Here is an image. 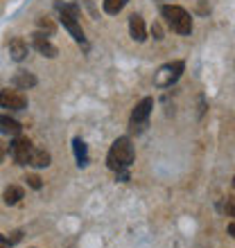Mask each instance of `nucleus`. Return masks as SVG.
I'll list each match as a JSON object with an SVG mask.
<instances>
[{
  "instance_id": "nucleus-1",
  "label": "nucleus",
  "mask_w": 235,
  "mask_h": 248,
  "mask_svg": "<svg viewBox=\"0 0 235 248\" xmlns=\"http://www.w3.org/2000/svg\"><path fill=\"white\" fill-rule=\"evenodd\" d=\"M134 144H131L129 138H118L116 142L111 144V151H109V156H106V163L111 170H116L118 174L122 170H127L131 163H134Z\"/></svg>"
},
{
  "instance_id": "nucleus-2",
  "label": "nucleus",
  "mask_w": 235,
  "mask_h": 248,
  "mask_svg": "<svg viewBox=\"0 0 235 248\" xmlns=\"http://www.w3.org/2000/svg\"><path fill=\"white\" fill-rule=\"evenodd\" d=\"M161 14H163L165 23L174 30L176 34H183V36H188L192 32V18H190V14L183 9V7H176V5H165L161 7Z\"/></svg>"
},
{
  "instance_id": "nucleus-3",
  "label": "nucleus",
  "mask_w": 235,
  "mask_h": 248,
  "mask_svg": "<svg viewBox=\"0 0 235 248\" xmlns=\"http://www.w3.org/2000/svg\"><path fill=\"white\" fill-rule=\"evenodd\" d=\"M183 68H185V63H183V61H172V63L161 65V68H158V72H156V77H154V84H156L158 88H170L176 79L181 77Z\"/></svg>"
},
{
  "instance_id": "nucleus-4",
  "label": "nucleus",
  "mask_w": 235,
  "mask_h": 248,
  "mask_svg": "<svg viewBox=\"0 0 235 248\" xmlns=\"http://www.w3.org/2000/svg\"><path fill=\"white\" fill-rule=\"evenodd\" d=\"M59 12H61V23L68 32L72 34V39L77 41V43H84L86 36H84V30L82 25L77 23V7H66V5H57Z\"/></svg>"
},
{
  "instance_id": "nucleus-5",
  "label": "nucleus",
  "mask_w": 235,
  "mask_h": 248,
  "mask_svg": "<svg viewBox=\"0 0 235 248\" xmlns=\"http://www.w3.org/2000/svg\"><path fill=\"white\" fill-rule=\"evenodd\" d=\"M9 154H12V158H14V163L16 165H27L30 154H32V142H30V138L16 136V140L9 144Z\"/></svg>"
},
{
  "instance_id": "nucleus-6",
  "label": "nucleus",
  "mask_w": 235,
  "mask_h": 248,
  "mask_svg": "<svg viewBox=\"0 0 235 248\" xmlns=\"http://www.w3.org/2000/svg\"><path fill=\"white\" fill-rule=\"evenodd\" d=\"M0 106L9 111H23L27 106V97L18 91H0Z\"/></svg>"
},
{
  "instance_id": "nucleus-7",
  "label": "nucleus",
  "mask_w": 235,
  "mask_h": 248,
  "mask_svg": "<svg viewBox=\"0 0 235 248\" xmlns=\"http://www.w3.org/2000/svg\"><path fill=\"white\" fill-rule=\"evenodd\" d=\"M151 108H154V99H151V97H145V99H140V102H138L136 108L131 111V124H134V129L147 122Z\"/></svg>"
},
{
  "instance_id": "nucleus-8",
  "label": "nucleus",
  "mask_w": 235,
  "mask_h": 248,
  "mask_svg": "<svg viewBox=\"0 0 235 248\" xmlns=\"http://www.w3.org/2000/svg\"><path fill=\"white\" fill-rule=\"evenodd\" d=\"M129 34H131V39L138 41V43H143L147 39V27H145L143 16H138V14L129 16Z\"/></svg>"
},
{
  "instance_id": "nucleus-9",
  "label": "nucleus",
  "mask_w": 235,
  "mask_h": 248,
  "mask_svg": "<svg viewBox=\"0 0 235 248\" xmlns=\"http://www.w3.org/2000/svg\"><path fill=\"white\" fill-rule=\"evenodd\" d=\"M34 47H36L43 57H48V59H54V57H57V47H54L41 32L34 34Z\"/></svg>"
},
{
  "instance_id": "nucleus-10",
  "label": "nucleus",
  "mask_w": 235,
  "mask_h": 248,
  "mask_svg": "<svg viewBox=\"0 0 235 248\" xmlns=\"http://www.w3.org/2000/svg\"><path fill=\"white\" fill-rule=\"evenodd\" d=\"M50 154H48L46 149H36V147H32V154H30V160H27V165H32V167H48L50 165Z\"/></svg>"
},
{
  "instance_id": "nucleus-11",
  "label": "nucleus",
  "mask_w": 235,
  "mask_h": 248,
  "mask_svg": "<svg viewBox=\"0 0 235 248\" xmlns=\"http://www.w3.org/2000/svg\"><path fill=\"white\" fill-rule=\"evenodd\" d=\"M27 52H30V47H27V43L23 39H12V43H9V54H12L14 61H23L27 57Z\"/></svg>"
},
{
  "instance_id": "nucleus-12",
  "label": "nucleus",
  "mask_w": 235,
  "mask_h": 248,
  "mask_svg": "<svg viewBox=\"0 0 235 248\" xmlns=\"http://www.w3.org/2000/svg\"><path fill=\"white\" fill-rule=\"evenodd\" d=\"M20 122L12 120L9 115H0V133H7V136H18L20 133Z\"/></svg>"
},
{
  "instance_id": "nucleus-13",
  "label": "nucleus",
  "mask_w": 235,
  "mask_h": 248,
  "mask_svg": "<svg viewBox=\"0 0 235 248\" xmlns=\"http://www.w3.org/2000/svg\"><path fill=\"white\" fill-rule=\"evenodd\" d=\"M34 84H36V77L30 75V72L18 70L14 75V86H16V88H30V86H34Z\"/></svg>"
},
{
  "instance_id": "nucleus-14",
  "label": "nucleus",
  "mask_w": 235,
  "mask_h": 248,
  "mask_svg": "<svg viewBox=\"0 0 235 248\" xmlns=\"http://www.w3.org/2000/svg\"><path fill=\"white\" fill-rule=\"evenodd\" d=\"M20 199H23V189H20V187L9 185V187L5 189V203H7V205H16Z\"/></svg>"
},
{
  "instance_id": "nucleus-15",
  "label": "nucleus",
  "mask_w": 235,
  "mask_h": 248,
  "mask_svg": "<svg viewBox=\"0 0 235 248\" xmlns=\"http://www.w3.org/2000/svg\"><path fill=\"white\" fill-rule=\"evenodd\" d=\"M124 5H127V0H104V12L116 16L124 9Z\"/></svg>"
},
{
  "instance_id": "nucleus-16",
  "label": "nucleus",
  "mask_w": 235,
  "mask_h": 248,
  "mask_svg": "<svg viewBox=\"0 0 235 248\" xmlns=\"http://www.w3.org/2000/svg\"><path fill=\"white\" fill-rule=\"evenodd\" d=\"M75 154H77V160H79V165L84 167V165H88V156H86V144L79 140V138H75Z\"/></svg>"
},
{
  "instance_id": "nucleus-17",
  "label": "nucleus",
  "mask_w": 235,
  "mask_h": 248,
  "mask_svg": "<svg viewBox=\"0 0 235 248\" xmlns=\"http://www.w3.org/2000/svg\"><path fill=\"white\" fill-rule=\"evenodd\" d=\"M25 181H27V185H30V187L32 189H41V178L36 176V174H30V176H25Z\"/></svg>"
},
{
  "instance_id": "nucleus-18",
  "label": "nucleus",
  "mask_w": 235,
  "mask_h": 248,
  "mask_svg": "<svg viewBox=\"0 0 235 248\" xmlns=\"http://www.w3.org/2000/svg\"><path fill=\"white\" fill-rule=\"evenodd\" d=\"M226 212H229L231 217H235V196H231L229 203H226Z\"/></svg>"
},
{
  "instance_id": "nucleus-19",
  "label": "nucleus",
  "mask_w": 235,
  "mask_h": 248,
  "mask_svg": "<svg viewBox=\"0 0 235 248\" xmlns=\"http://www.w3.org/2000/svg\"><path fill=\"white\" fill-rule=\"evenodd\" d=\"M39 25H41V27H46V30H48V32H50V34L54 32V25H52V23H50V20H43V18H39Z\"/></svg>"
},
{
  "instance_id": "nucleus-20",
  "label": "nucleus",
  "mask_w": 235,
  "mask_h": 248,
  "mask_svg": "<svg viewBox=\"0 0 235 248\" xmlns=\"http://www.w3.org/2000/svg\"><path fill=\"white\" fill-rule=\"evenodd\" d=\"M18 239H20V230H14V232H12V239H9V244H12V242H18Z\"/></svg>"
},
{
  "instance_id": "nucleus-21",
  "label": "nucleus",
  "mask_w": 235,
  "mask_h": 248,
  "mask_svg": "<svg viewBox=\"0 0 235 248\" xmlns=\"http://www.w3.org/2000/svg\"><path fill=\"white\" fill-rule=\"evenodd\" d=\"M0 248H9V239H5L2 235H0Z\"/></svg>"
},
{
  "instance_id": "nucleus-22",
  "label": "nucleus",
  "mask_w": 235,
  "mask_h": 248,
  "mask_svg": "<svg viewBox=\"0 0 235 248\" xmlns=\"http://www.w3.org/2000/svg\"><path fill=\"white\" fill-rule=\"evenodd\" d=\"M5 154H7V149H5V144L0 142V163H2V160H5Z\"/></svg>"
},
{
  "instance_id": "nucleus-23",
  "label": "nucleus",
  "mask_w": 235,
  "mask_h": 248,
  "mask_svg": "<svg viewBox=\"0 0 235 248\" xmlns=\"http://www.w3.org/2000/svg\"><path fill=\"white\" fill-rule=\"evenodd\" d=\"M154 34H156V39H163V36H161V27L158 25H154Z\"/></svg>"
},
{
  "instance_id": "nucleus-24",
  "label": "nucleus",
  "mask_w": 235,
  "mask_h": 248,
  "mask_svg": "<svg viewBox=\"0 0 235 248\" xmlns=\"http://www.w3.org/2000/svg\"><path fill=\"white\" fill-rule=\"evenodd\" d=\"M229 232H231V235L235 237V221H233V223H231V226H229Z\"/></svg>"
},
{
  "instance_id": "nucleus-25",
  "label": "nucleus",
  "mask_w": 235,
  "mask_h": 248,
  "mask_svg": "<svg viewBox=\"0 0 235 248\" xmlns=\"http://www.w3.org/2000/svg\"><path fill=\"white\" fill-rule=\"evenodd\" d=\"M233 183H235V178H233Z\"/></svg>"
}]
</instances>
